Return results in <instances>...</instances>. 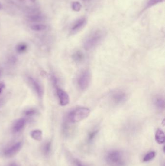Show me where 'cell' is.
<instances>
[{
    "instance_id": "6da1fadb",
    "label": "cell",
    "mask_w": 165,
    "mask_h": 166,
    "mask_svg": "<svg viewBox=\"0 0 165 166\" xmlns=\"http://www.w3.org/2000/svg\"><path fill=\"white\" fill-rule=\"evenodd\" d=\"M90 112L91 111L88 108H77L68 113L67 118L70 123H76L87 118L90 115Z\"/></svg>"
},
{
    "instance_id": "7a4b0ae2",
    "label": "cell",
    "mask_w": 165,
    "mask_h": 166,
    "mask_svg": "<svg viewBox=\"0 0 165 166\" xmlns=\"http://www.w3.org/2000/svg\"><path fill=\"white\" fill-rule=\"evenodd\" d=\"M104 33L101 31H96L87 38L84 43V48L86 51L91 50L96 47L103 38Z\"/></svg>"
},
{
    "instance_id": "3957f363",
    "label": "cell",
    "mask_w": 165,
    "mask_h": 166,
    "mask_svg": "<svg viewBox=\"0 0 165 166\" xmlns=\"http://www.w3.org/2000/svg\"><path fill=\"white\" fill-rule=\"evenodd\" d=\"M106 160L112 166H124L125 164L123 153L118 150L109 151L106 155Z\"/></svg>"
},
{
    "instance_id": "277c9868",
    "label": "cell",
    "mask_w": 165,
    "mask_h": 166,
    "mask_svg": "<svg viewBox=\"0 0 165 166\" xmlns=\"http://www.w3.org/2000/svg\"><path fill=\"white\" fill-rule=\"evenodd\" d=\"M91 80V72L88 70H84L78 76L77 85L81 91H85L90 86Z\"/></svg>"
},
{
    "instance_id": "5b68a950",
    "label": "cell",
    "mask_w": 165,
    "mask_h": 166,
    "mask_svg": "<svg viewBox=\"0 0 165 166\" xmlns=\"http://www.w3.org/2000/svg\"><path fill=\"white\" fill-rule=\"evenodd\" d=\"M23 146L21 141H18L9 146L4 151V154L7 158H12L16 155L21 151Z\"/></svg>"
},
{
    "instance_id": "8992f818",
    "label": "cell",
    "mask_w": 165,
    "mask_h": 166,
    "mask_svg": "<svg viewBox=\"0 0 165 166\" xmlns=\"http://www.w3.org/2000/svg\"><path fill=\"white\" fill-rule=\"evenodd\" d=\"M126 94L121 91H114L111 94V98L114 104H120L124 103L126 100Z\"/></svg>"
},
{
    "instance_id": "52a82bcc",
    "label": "cell",
    "mask_w": 165,
    "mask_h": 166,
    "mask_svg": "<svg viewBox=\"0 0 165 166\" xmlns=\"http://www.w3.org/2000/svg\"><path fill=\"white\" fill-rule=\"evenodd\" d=\"M56 92L59 100L60 104L62 106H66L69 103V97L65 91L56 87Z\"/></svg>"
},
{
    "instance_id": "ba28073f",
    "label": "cell",
    "mask_w": 165,
    "mask_h": 166,
    "mask_svg": "<svg viewBox=\"0 0 165 166\" xmlns=\"http://www.w3.org/2000/svg\"><path fill=\"white\" fill-rule=\"evenodd\" d=\"M28 81L30 86L36 92L37 95L40 98L42 97L43 95V90L42 87L40 85L39 82H37L36 80L32 77H28Z\"/></svg>"
},
{
    "instance_id": "9c48e42d",
    "label": "cell",
    "mask_w": 165,
    "mask_h": 166,
    "mask_svg": "<svg viewBox=\"0 0 165 166\" xmlns=\"http://www.w3.org/2000/svg\"><path fill=\"white\" fill-rule=\"evenodd\" d=\"M86 23L87 20L85 18H82L79 19L78 21H76V22L74 23V25L72 26L71 29V32L72 34H76L80 30L82 29Z\"/></svg>"
},
{
    "instance_id": "30bf717a",
    "label": "cell",
    "mask_w": 165,
    "mask_h": 166,
    "mask_svg": "<svg viewBox=\"0 0 165 166\" xmlns=\"http://www.w3.org/2000/svg\"><path fill=\"white\" fill-rule=\"evenodd\" d=\"M26 121L24 118H21L18 119L13 126V132L15 133H17L23 129L25 125Z\"/></svg>"
},
{
    "instance_id": "8fae6325",
    "label": "cell",
    "mask_w": 165,
    "mask_h": 166,
    "mask_svg": "<svg viewBox=\"0 0 165 166\" xmlns=\"http://www.w3.org/2000/svg\"><path fill=\"white\" fill-rule=\"evenodd\" d=\"M154 104L155 108L158 110L161 111L165 108V101L162 96H158L155 97L154 100Z\"/></svg>"
},
{
    "instance_id": "7c38bea8",
    "label": "cell",
    "mask_w": 165,
    "mask_h": 166,
    "mask_svg": "<svg viewBox=\"0 0 165 166\" xmlns=\"http://www.w3.org/2000/svg\"><path fill=\"white\" fill-rule=\"evenodd\" d=\"M155 141L157 143L159 144H163L165 142V134L162 130L158 129L155 135Z\"/></svg>"
},
{
    "instance_id": "4fadbf2b",
    "label": "cell",
    "mask_w": 165,
    "mask_h": 166,
    "mask_svg": "<svg viewBox=\"0 0 165 166\" xmlns=\"http://www.w3.org/2000/svg\"><path fill=\"white\" fill-rule=\"evenodd\" d=\"M84 55L80 51H76L72 55V58L76 63H81L84 59Z\"/></svg>"
},
{
    "instance_id": "5bb4252c",
    "label": "cell",
    "mask_w": 165,
    "mask_h": 166,
    "mask_svg": "<svg viewBox=\"0 0 165 166\" xmlns=\"http://www.w3.org/2000/svg\"><path fill=\"white\" fill-rule=\"evenodd\" d=\"M31 136L35 141H41L42 139V132L40 130H34L31 132Z\"/></svg>"
},
{
    "instance_id": "9a60e30c",
    "label": "cell",
    "mask_w": 165,
    "mask_h": 166,
    "mask_svg": "<svg viewBox=\"0 0 165 166\" xmlns=\"http://www.w3.org/2000/svg\"><path fill=\"white\" fill-rule=\"evenodd\" d=\"M42 150L43 153L44 155H49L51 150V142H47L46 143H45L43 145Z\"/></svg>"
},
{
    "instance_id": "2e32d148",
    "label": "cell",
    "mask_w": 165,
    "mask_h": 166,
    "mask_svg": "<svg viewBox=\"0 0 165 166\" xmlns=\"http://www.w3.org/2000/svg\"><path fill=\"white\" fill-rule=\"evenodd\" d=\"M28 46L25 43H21L16 46V51L18 53H23L27 51Z\"/></svg>"
},
{
    "instance_id": "e0dca14e",
    "label": "cell",
    "mask_w": 165,
    "mask_h": 166,
    "mask_svg": "<svg viewBox=\"0 0 165 166\" xmlns=\"http://www.w3.org/2000/svg\"><path fill=\"white\" fill-rule=\"evenodd\" d=\"M31 29L35 31H41L46 29L47 26L43 24H37L31 26Z\"/></svg>"
},
{
    "instance_id": "ac0fdd59",
    "label": "cell",
    "mask_w": 165,
    "mask_h": 166,
    "mask_svg": "<svg viewBox=\"0 0 165 166\" xmlns=\"http://www.w3.org/2000/svg\"><path fill=\"white\" fill-rule=\"evenodd\" d=\"M156 155L155 152L154 151H150L149 153L146 154L145 156L143 158V162H147L150 160H153V159L154 158V157Z\"/></svg>"
},
{
    "instance_id": "d6986e66",
    "label": "cell",
    "mask_w": 165,
    "mask_h": 166,
    "mask_svg": "<svg viewBox=\"0 0 165 166\" xmlns=\"http://www.w3.org/2000/svg\"><path fill=\"white\" fill-rule=\"evenodd\" d=\"M165 0H150L147 3V5L146 6L145 9L150 8V7L154 6V5L159 4V3H162L164 2Z\"/></svg>"
},
{
    "instance_id": "ffe728a7",
    "label": "cell",
    "mask_w": 165,
    "mask_h": 166,
    "mask_svg": "<svg viewBox=\"0 0 165 166\" xmlns=\"http://www.w3.org/2000/svg\"><path fill=\"white\" fill-rule=\"evenodd\" d=\"M72 9H73V10L79 12V11L81 10V8H82V5H81V4L79 2H74L72 3Z\"/></svg>"
},
{
    "instance_id": "44dd1931",
    "label": "cell",
    "mask_w": 165,
    "mask_h": 166,
    "mask_svg": "<svg viewBox=\"0 0 165 166\" xmlns=\"http://www.w3.org/2000/svg\"><path fill=\"white\" fill-rule=\"evenodd\" d=\"M98 132H99L98 130H95V131H92L90 133L89 136H88V141L89 142H91L95 138L96 134L98 133Z\"/></svg>"
},
{
    "instance_id": "7402d4cb",
    "label": "cell",
    "mask_w": 165,
    "mask_h": 166,
    "mask_svg": "<svg viewBox=\"0 0 165 166\" xmlns=\"http://www.w3.org/2000/svg\"><path fill=\"white\" fill-rule=\"evenodd\" d=\"M35 113H36V110L34 109H29L25 112V114L28 116H32L34 115Z\"/></svg>"
},
{
    "instance_id": "603a6c76",
    "label": "cell",
    "mask_w": 165,
    "mask_h": 166,
    "mask_svg": "<svg viewBox=\"0 0 165 166\" xmlns=\"http://www.w3.org/2000/svg\"><path fill=\"white\" fill-rule=\"evenodd\" d=\"M73 163H74V166H86L84 164L81 162V161L78 159H74L73 160Z\"/></svg>"
},
{
    "instance_id": "cb8c5ba5",
    "label": "cell",
    "mask_w": 165,
    "mask_h": 166,
    "mask_svg": "<svg viewBox=\"0 0 165 166\" xmlns=\"http://www.w3.org/2000/svg\"><path fill=\"white\" fill-rule=\"evenodd\" d=\"M5 84L3 82L0 83V94L2 93V92L5 88Z\"/></svg>"
},
{
    "instance_id": "d4e9b609",
    "label": "cell",
    "mask_w": 165,
    "mask_h": 166,
    "mask_svg": "<svg viewBox=\"0 0 165 166\" xmlns=\"http://www.w3.org/2000/svg\"><path fill=\"white\" fill-rule=\"evenodd\" d=\"M8 166H21L20 165H18V164L16 163H12L10 164Z\"/></svg>"
},
{
    "instance_id": "484cf974",
    "label": "cell",
    "mask_w": 165,
    "mask_h": 166,
    "mask_svg": "<svg viewBox=\"0 0 165 166\" xmlns=\"http://www.w3.org/2000/svg\"><path fill=\"white\" fill-rule=\"evenodd\" d=\"M2 8V5L0 3V10H1Z\"/></svg>"
},
{
    "instance_id": "4316f807",
    "label": "cell",
    "mask_w": 165,
    "mask_h": 166,
    "mask_svg": "<svg viewBox=\"0 0 165 166\" xmlns=\"http://www.w3.org/2000/svg\"><path fill=\"white\" fill-rule=\"evenodd\" d=\"M31 1H32V2L35 1V0H31Z\"/></svg>"
},
{
    "instance_id": "83f0119b",
    "label": "cell",
    "mask_w": 165,
    "mask_h": 166,
    "mask_svg": "<svg viewBox=\"0 0 165 166\" xmlns=\"http://www.w3.org/2000/svg\"><path fill=\"white\" fill-rule=\"evenodd\" d=\"M1 71H0V75H1Z\"/></svg>"
}]
</instances>
